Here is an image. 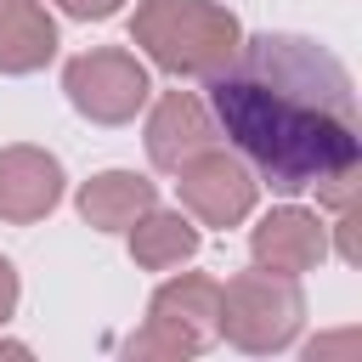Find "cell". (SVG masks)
Segmentation results:
<instances>
[{
    "label": "cell",
    "instance_id": "7",
    "mask_svg": "<svg viewBox=\"0 0 362 362\" xmlns=\"http://www.w3.org/2000/svg\"><path fill=\"white\" fill-rule=\"evenodd\" d=\"M62 198V164L40 147L0 153V221H40Z\"/></svg>",
    "mask_w": 362,
    "mask_h": 362
},
{
    "label": "cell",
    "instance_id": "3",
    "mask_svg": "<svg viewBox=\"0 0 362 362\" xmlns=\"http://www.w3.org/2000/svg\"><path fill=\"white\" fill-rule=\"evenodd\" d=\"M221 334L243 351H283L300 328V288L283 272H243L221 288Z\"/></svg>",
    "mask_w": 362,
    "mask_h": 362
},
{
    "label": "cell",
    "instance_id": "1",
    "mask_svg": "<svg viewBox=\"0 0 362 362\" xmlns=\"http://www.w3.org/2000/svg\"><path fill=\"white\" fill-rule=\"evenodd\" d=\"M209 107L255 181L294 198L317 187L328 209L356 204L362 124L345 62L305 34H249L209 74Z\"/></svg>",
    "mask_w": 362,
    "mask_h": 362
},
{
    "label": "cell",
    "instance_id": "4",
    "mask_svg": "<svg viewBox=\"0 0 362 362\" xmlns=\"http://www.w3.org/2000/svg\"><path fill=\"white\" fill-rule=\"evenodd\" d=\"M215 311H221V283L215 277H170L158 294H153V311H147V328L130 339V356L136 351H158V356H192L215 339Z\"/></svg>",
    "mask_w": 362,
    "mask_h": 362
},
{
    "label": "cell",
    "instance_id": "12",
    "mask_svg": "<svg viewBox=\"0 0 362 362\" xmlns=\"http://www.w3.org/2000/svg\"><path fill=\"white\" fill-rule=\"evenodd\" d=\"M130 255L147 272H170V266H181V260L198 255V226L187 215H170V209L153 204L147 215L130 221Z\"/></svg>",
    "mask_w": 362,
    "mask_h": 362
},
{
    "label": "cell",
    "instance_id": "11",
    "mask_svg": "<svg viewBox=\"0 0 362 362\" xmlns=\"http://www.w3.org/2000/svg\"><path fill=\"white\" fill-rule=\"evenodd\" d=\"M158 204V187L136 170H102L96 181L79 187V215L102 232H124L136 215H147Z\"/></svg>",
    "mask_w": 362,
    "mask_h": 362
},
{
    "label": "cell",
    "instance_id": "2",
    "mask_svg": "<svg viewBox=\"0 0 362 362\" xmlns=\"http://www.w3.org/2000/svg\"><path fill=\"white\" fill-rule=\"evenodd\" d=\"M130 40L175 79H209L238 51L243 28L215 0H141Z\"/></svg>",
    "mask_w": 362,
    "mask_h": 362
},
{
    "label": "cell",
    "instance_id": "13",
    "mask_svg": "<svg viewBox=\"0 0 362 362\" xmlns=\"http://www.w3.org/2000/svg\"><path fill=\"white\" fill-rule=\"evenodd\" d=\"M68 17H79V23H102V17H113L124 0H57Z\"/></svg>",
    "mask_w": 362,
    "mask_h": 362
},
{
    "label": "cell",
    "instance_id": "8",
    "mask_svg": "<svg viewBox=\"0 0 362 362\" xmlns=\"http://www.w3.org/2000/svg\"><path fill=\"white\" fill-rule=\"evenodd\" d=\"M249 249H255V266H260V272L300 277L305 266L322 260L328 238H322V221H317L311 209H294V204H288V209H272V215L255 226Z\"/></svg>",
    "mask_w": 362,
    "mask_h": 362
},
{
    "label": "cell",
    "instance_id": "6",
    "mask_svg": "<svg viewBox=\"0 0 362 362\" xmlns=\"http://www.w3.org/2000/svg\"><path fill=\"white\" fill-rule=\"evenodd\" d=\"M175 175V192H181V204L204 221V226H238L249 209H255V170L243 164V158H232V153H221V147H204V153H192L187 164H175L170 170Z\"/></svg>",
    "mask_w": 362,
    "mask_h": 362
},
{
    "label": "cell",
    "instance_id": "14",
    "mask_svg": "<svg viewBox=\"0 0 362 362\" xmlns=\"http://www.w3.org/2000/svg\"><path fill=\"white\" fill-rule=\"evenodd\" d=\"M11 305H17V272L0 260V322L11 317Z\"/></svg>",
    "mask_w": 362,
    "mask_h": 362
},
{
    "label": "cell",
    "instance_id": "5",
    "mask_svg": "<svg viewBox=\"0 0 362 362\" xmlns=\"http://www.w3.org/2000/svg\"><path fill=\"white\" fill-rule=\"evenodd\" d=\"M62 90H68V102L85 113V119H96V124H124V119H136L141 113V102H147V68L130 57V51H113V45H102V51H85V57H74L68 68H62Z\"/></svg>",
    "mask_w": 362,
    "mask_h": 362
},
{
    "label": "cell",
    "instance_id": "9",
    "mask_svg": "<svg viewBox=\"0 0 362 362\" xmlns=\"http://www.w3.org/2000/svg\"><path fill=\"white\" fill-rule=\"evenodd\" d=\"M204 147H215V119L204 113V102L187 90H164L153 119H147V158L158 170H175Z\"/></svg>",
    "mask_w": 362,
    "mask_h": 362
},
{
    "label": "cell",
    "instance_id": "10",
    "mask_svg": "<svg viewBox=\"0 0 362 362\" xmlns=\"http://www.w3.org/2000/svg\"><path fill=\"white\" fill-rule=\"evenodd\" d=\"M57 51V23L40 0H0V74H34Z\"/></svg>",
    "mask_w": 362,
    "mask_h": 362
}]
</instances>
